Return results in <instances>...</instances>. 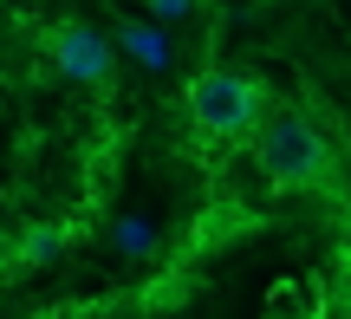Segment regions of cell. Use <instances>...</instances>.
Wrapping results in <instances>:
<instances>
[{
    "label": "cell",
    "instance_id": "cell-1",
    "mask_svg": "<svg viewBox=\"0 0 351 319\" xmlns=\"http://www.w3.org/2000/svg\"><path fill=\"white\" fill-rule=\"evenodd\" d=\"M182 111H189V124H195L202 137H215V143H247V137H254V124L267 117V91L254 85L247 72L208 65V72L189 78Z\"/></svg>",
    "mask_w": 351,
    "mask_h": 319
},
{
    "label": "cell",
    "instance_id": "cell-2",
    "mask_svg": "<svg viewBox=\"0 0 351 319\" xmlns=\"http://www.w3.org/2000/svg\"><path fill=\"white\" fill-rule=\"evenodd\" d=\"M247 143H254V156H261L274 189H313V182L326 176V163H332L326 137H319V124L306 111H274V104H267V117L254 124Z\"/></svg>",
    "mask_w": 351,
    "mask_h": 319
},
{
    "label": "cell",
    "instance_id": "cell-3",
    "mask_svg": "<svg viewBox=\"0 0 351 319\" xmlns=\"http://www.w3.org/2000/svg\"><path fill=\"white\" fill-rule=\"evenodd\" d=\"M52 65H59L65 78H78V85H111L117 72V46L98 33V26H59L52 33Z\"/></svg>",
    "mask_w": 351,
    "mask_h": 319
},
{
    "label": "cell",
    "instance_id": "cell-4",
    "mask_svg": "<svg viewBox=\"0 0 351 319\" xmlns=\"http://www.w3.org/2000/svg\"><path fill=\"white\" fill-rule=\"evenodd\" d=\"M111 46H124L130 59H143V65H169V39L156 33V26H117Z\"/></svg>",
    "mask_w": 351,
    "mask_h": 319
},
{
    "label": "cell",
    "instance_id": "cell-5",
    "mask_svg": "<svg viewBox=\"0 0 351 319\" xmlns=\"http://www.w3.org/2000/svg\"><path fill=\"white\" fill-rule=\"evenodd\" d=\"M111 241L124 248V255H150V241H156V235H150V222H117V228H111Z\"/></svg>",
    "mask_w": 351,
    "mask_h": 319
},
{
    "label": "cell",
    "instance_id": "cell-6",
    "mask_svg": "<svg viewBox=\"0 0 351 319\" xmlns=\"http://www.w3.org/2000/svg\"><path fill=\"white\" fill-rule=\"evenodd\" d=\"M150 7L163 13V20H176V13H189V7H195V0H150Z\"/></svg>",
    "mask_w": 351,
    "mask_h": 319
}]
</instances>
